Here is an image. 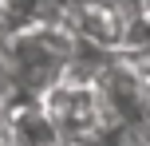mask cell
<instances>
[{
    "mask_svg": "<svg viewBox=\"0 0 150 146\" xmlns=\"http://www.w3.org/2000/svg\"><path fill=\"white\" fill-rule=\"evenodd\" d=\"M4 146H67L44 99H28L4 111Z\"/></svg>",
    "mask_w": 150,
    "mask_h": 146,
    "instance_id": "cell-1",
    "label": "cell"
}]
</instances>
